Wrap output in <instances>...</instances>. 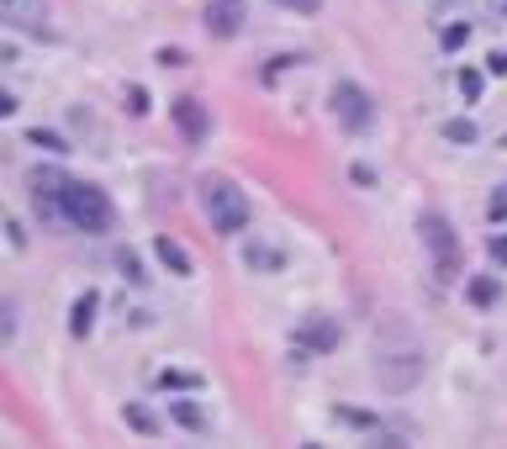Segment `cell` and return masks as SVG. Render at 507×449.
<instances>
[{"label": "cell", "mask_w": 507, "mask_h": 449, "mask_svg": "<svg viewBox=\"0 0 507 449\" xmlns=\"http://www.w3.org/2000/svg\"><path fill=\"white\" fill-rule=\"evenodd\" d=\"M275 5H286V11H297V16H317V11H323V0H275Z\"/></svg>", "instance_id": "obj_25"}, {"label": "cell", "mask_w": 507, "mask_h": 449, "mask_svg": "<svg viewBox=\"0 0 507 449\" xmlns=\"http://www.w3.org/2000/svg\"><path fill=\"white\" fill-rule=\"evenodd\" d=\"M333 418H344V423H355V428H365V434H375V413H359V407H338V413H333Z\"/></svg>", "instance_id": "obj_17"}, {"label": "cell", "mask_w": 507, "mask_h": 449, "mask_svg": "<svg viewBox=\"0 0 507 449\" xmlns=\"http://www.w3.org/2000/svg\"><path fill=\"white\" fill-rule=\"evenodd\" d=\"M95 291H85V297H74V307H69V338H90V328H95Z\"/></svg>", "instance_id": "obj_11"}, {"label": "cell", "mask_w": 507, "mask_h": 449, "mask_svg": "<svg viewBox=\"0 0 507 449\" xmlns=\"http://www.w3.org/2000/svg\"><path fill=\"white\" fill-rule=\"evenodd\" d=\"M170 423H175V428H190V434H201V428H207V413H201L196 402H175V407H170Z\"/></svg>", "instance_id": "obj_14"}, {"label": "cell", "mask_w": 507, "mask_h": 449, "mask_svg": "<svg viewBox=\"0 0 507 449\" xmlns=\"http://www.w3.org/2000/svg\"><path fill=\"white\" fill-rule=\"evenodd\" d=\"M170 117H175V127H180V138H185V143H207L211 112L196 101V95H180L175 106H170Z\"/></svg>", "instance_id": "obj_8"}, {"label": "cell", "mask_w": 507, "mask_h": 449, "mask_svg": "<svg viewBox=\"0 0 507 449\" xmlns=\"http://www.w3.org/2000/svg\"><path fill=\"white\" fill-rule=\"evenodd\" d=\"M117 269L132 280V286H143V265H138V254H132V249H122V254H117Z\"/></svg>", "instance_id": "obj_18"}, {"label": "cell", "mask_w": 507, "mask_h": 449, "mask_svg": "<svg viewBox=\"0 0 507 449\" xmlns=\"http://www.w3.org/2000/svg\"><path fill=\"white\" fill-rule=\"evenodd\" d=\"M492 5H497V11H502V16H507V0H492Z\"/></svg>", "instance_id": "obj_31"}, {"label": "cell", "mask_w": 507, "mask_h": 449, "mask_svg": "<svg viewBox=\"0 0 507 449\" xmlns=\"http://www.w3.org/2000/svg\"><path fill=\"white\" fill-rule=\"evenodd\" d=\"M0 338H5V344L16 338V301H5V307H0Z\"/></svg>", "instance_id": "obj_24"}, {"label": "cell", "mask_w": 507, "mask_h": 449, "mask_svg": "<svg viewBox=\"0 0 507 449\" xmlns=\"http://www.w3.org/2000/svg\"><path fill=\"white\" fill-rule=\"evenodd\" d=\"M307 449H317V444H307Z\"/></svg>", "instance_id": "obj_32"}, {"label": "cell", "mask_w": 507, "mask_h": 449, "mask_svg": "<svg viewBox=\"0 0 507 449\" xmlns=\"http://www.w3.org/2000/svg\"><path fill=\"white\" fill-rule=\"evenodd\" d=\"M59 211H63V228H74V233H112V222H117L112 196L101 185H90V180H69L63 185Z\"/></svg>", "instance_id": "obj_3"}, {"label": "cell", "mask_w": 507, "mask_h": 449, "mask_svg": "<svg viewBox=\"0 0 507 449\" xmlns=\"http://www.w3.org/2000/svg\"><path fill=\"white\" fill-rule=\"evenodd\" d=\"M153 254H159V259H164V265L175 269V275H190V254H185V249H180V243L170 239V233H164V239L153 243Z\"/></svg>", "instance_id": "obj_13"}, {"label": "cell", "mask_w": 507, "mask_h": 449, "mask_svg": "<svg viewBox=\"0 0 507 449\" xmlns=\"http://www.w3.org/2000/svg\"><path fill=\"white\" fill-rule=\"evenodd\" d=\"M497 297H502V286H497L492 275H476V280H465V301H471V307H497Z\"/></svg>", "instance_id": "obj_12"}, {"label": "cell", "mask_w": 507, "mask_h": 449, "mask_svg": "<svg viewBox=\"0 0 507 449\" xmlns=\"http://www.w3.org/2000/svg\"><path fill=\"white\" fill-rule=\"evenodd\" d=\"M207 32L211 37H239L243 32V0H207Z\"/></svg>", "instance_id": "obj_10"}, {"label": "cell", "mask_w": 507, "mask_h": 449, "mask_svg": "<svg viewBox=\"0 0 507 449\" xmlns=\"http://www.w3.org/2000/svg\"><path fill=\"white\" fill-rule=\"evenodd\" d=\"M127 423H132V434H143V439H153V434H159V423H153L143 407H127Z\"/></svg>", "instance_id": "obj_20"}, {"label": "cell", "mask_w": 507, "mask_h": 449, "mask_svg": "<svg viewBox=\"0 0 507 449\" xmlns=\"http://www.w3.org/2000/svg\"><path fill=\"white\" fill-rule=\"evenodd\" d=\"M486 69H492V74H507V54H502V48H497V54H486Z\"/></svg>", "instance_id": "obj_27"}, {"label": "cell", "mask_w": 507, "mask_h": 449, "mask_svg": "<svg viewBox=\"0 0 507 449\" xmlns=\"http://www.w3.org/2000/svg\"><path fill=\"white\" fill-rule=\"evenodd\" d=\"M127 106H132V112H138V117H143V112H149V95H143V90L132 85V90H127Z\"/></svg>", "instance_id": "obj_26"}, {"label": "cell", "mask_w": 507, "mask_h": 449, "mask_svg": "<svg viewBox=\"0 0 507 449\" xmlns=\"http://www.w3.org/2000/svg\"><path fill=\"white\" fill-rule=\"evenodd\" d=\"M196 196H201V211H207V222L217 228V233H243L249 217H254L249 196H243V185H239V180H228V175H201Z\"/></svg>", "instance_id": "obj_2"}, {"label": "cell", "mask_w": 507, "mask_h": 449, "mask_svg": "<svg viewBox=\"0 0 507 449\" xmlns=\"http://www.w3.org/2000/svg\"><path fill=\"white\" fill-rule=\"evenodd\" d=\"M486 254H492L497 265H507V239H492V249H486Z\"/></svg>", "instance_id": "obj_30"}, {"label": "cell", "mask_w": 507, "mask_h": 449, "mask_svg": "<svg viewBox=\"0 0 507 449\" xmlns=\"http://www.w3.org/2000/svg\"><path fill=\"white\" fill-rule=\"evenodd\" d=\"M297 344L301 349H312V355H333L338 344H344V328L333 323V317H307L297 328Z\"/></svg>", "instance_id": "obj_9"}, {"label": "cell", "mask_w": 507, "mask_h": 449, "mask_svg": "<svg viewBox=\"0 0 507 449\" xmlns=\"http://www.w3.org/2000/svg\"><path fill=\"white\" fill-rule=\"evenodd\" d=\"M32 143L37 149H63V138H54V132H32Z\"/></svg>", "instance_id": "obj_29"}, {"label": "cell", "mask_w": 507, "mask_h": 449, "mask_svg": "<svg viewBox=\"0 0 507 449\" xmlns=\"http://www.w3.org/2000/svg\"><path fill=\"white\" fill-rule=\"evenodd\" d=\"M418 239H423V254L434 259L439 275H454L460 269V233H454V222H449L444 211H423L418 217Z\"/></svg>", "instance_id": "obj_4"}, {"label": "cell", "mask_w": 507, "mask_h": 449, "mask_svg": "<svg viewBox=\"0 0 507 449\" xmlns=\"http://www.w3.org/2000/svg\"><path fill=\"white\" fill-rule=\"evenodd\" d=\"M444 138L449 143H476V127L471 122H444Z\"/></svg>", "instance_id": "obj_23"}, {"label": "cell", "mask_w": 507, "mask_h": 449, "mask_svg": "<svg viewBox=\"0 0 507 449\" xmlns=\"http://www.w3.org/2000/svg\"><path fill=\"white\" fill-rule=\"evenodd\" d=\"M454 85H460L465 101H476V95H481V69H460V80H454Z\"/></svg>", "instance_id": "obj_21"}, {"label": "cell", "mask_w": 507, "mask_h": 449, "mask_svg": "<svg viewBox=\"0 0 507 449\" xmlns=\"http://www.w3.org/2000/svg\"><path fill=\"white\" fill-rule=\"evenodd\" d=\"M63 185H69V175H59V170H32L27 175V190H32V207H37V217H48V222H63Z\"/></svg>", "instance_id": "obj_6"}, {"label": "cell", "mask_w": 507, "mask_h": 449, "mask_svg": "<svg viewBox=\"0 0 507 449\" xmlns=\"http://www.w3.org/2000/svg\"><path fill=\"white\" fill-rule=\"evenodd\" d=\"M0 22L32 37H48V0H0Z\"/></svg>", "instance_id": "obj_7"}, {"label": "cell", "mask_w": 507, "mask_h": 449, "mask_svg": "<svg viewBox=\"0 0 507 449\" xmlns=\"http://www.w3.org/2000/svg\"><path fill=\"white\" fill-rule=\"evenodd\" d=\"M153 386H159V391H196V386H201V376H190V370H164Z\"/></svg>", "instance_id": "obj_15"}, {"label": "cell", "mask_w": 507, "mask_h": 449, "mask_svg": "<svg viewBox=\"0 0 507 449\" xmlns=\"http://www.w3.org/2000/svg\"><path fill=\"white\" fill-rule=\"evenodd\" d=\"M370 449H413V439H407V434H391V428H375V434H370Z\"/></svg>", "instance_id": "obj_16"}, {"label": "cell", "mask_w": 507, "mask_h": 449, "mask_svg": "<svg viewBox=\"0 0 507 449\" xmlns=\"http://www.w3.org/2000/svg\"><path fill=\"white\" fill-rule=\"evenodd\" d=\"M328 112H333V122H338L344 132H355V138L375 127V101H370V90L355 85V80H338V85H333Z\"/></svg>", "instance_id": "obj_5"}, {"label": "cell", "mask_w": 507, "mask_h": 449, "mask_svg": "<svg viewBox=\"0 0 507 449\" xmlns=\"http://www.w3.org/2000/svg\"><path fill=\"white\" fill-rule=\"evenodd\" d=\"M486 217H497V222L507 217V190H497V196H492V211H486Z\"/></svg>", "instance_id": "obj_28"}, {"label": "cell", "mask_w": 507, "mask_h": 449, "mask_svg": "<svg viewBox=\"0 0 507 449\" xmlns=\"http://www.w3.org/2000/svg\"><path fill=\"white\" fill-rule=\"evenodd\" d=\"M243 259H249V269H254V265H259V269H280V254H275V249H249Z\"/></svg>", "instance_id": "obj_22"}, {"label": "cell", "mask_w": 507, "mask_h": 449, "mask_svg": "<svg viewBox=\"0 0 507 449\" xmlns=\"http://www.w3.org/2000/svg\"><path fill=\"white\" fill-rule=\"evenodd\" d=\"M375 381L391 396H407V391L423 381V344L413 338V328L402 317H386L381 323V338H375Z\"/></svg>", "instance_id": "obj_1"}, {"label": "cell", "mask_w": 507, "mask_h": 449, "mask_svg": "<svg viewBox=\"0 0 507 449\" xmlns=\"http://www.w3.org/2000/svg\"><path fill=\"white\" fill-rule=\"evenodd\" d=\"M465 43H471V22H454V27H444V43H439V48L454 54V48H465Z\"/></svg>", "instance_id": "obj_19"}]
</instances>
